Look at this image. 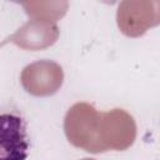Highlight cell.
I'll use <instances>...</instances> for the list:
<instances>
[{
  "label": "cell",
  "instance_id": "6da1fadb",
  "mask_svg": "<svg viewBox=\"0 0 160 160\" xmlns=\"http://www.w3.org/2000/svg\"><path fill=\"white\" fill-rule=\"evenodd\" d=\"M101 112L86 102L71 106L65 116L64 129L68 140L76 148L88 152H104L100 140Z\"/></svg>",
  "mask_w": 160,
  "mask_h": 160
},
{
  "label": "cell",
  "instance_id": "7a4b0ae2",
  "mask_svg": "<svg viewBox=\"0 0 160 160\" xmlns=\"http://www.w3.org/2000/svg\"><path fill=\"white\" fill-rule=\"evenodd\" d=\"M116 20L122 34L138 38L159 24V0H122Z\"/></svg>",
  "mask_w": 160,
  "mask_h": 160
},
{
  "label": "cell",
  "instance_id": "3957f363",
  "mask_svg": "<svg viewBox=\"0 0 160 160\" xmlns=\"http://www.w3.org/2000/svg\"><path fill=\"white\" fill-rule=\"evenodd\" d=\"M20 81L26 92L34 96L54 95L62 85V68L51 60H39L24 68Z\"/></svg>",
  "mask_w": 160,
  "mask_h": 160
},
{
  "label": "cell",
  "instance_id": "277c9868",
  "mask_svg": "<svg viewBox=\"0 0 160 160\" xmlns=\"http://www.w3.org/2000/svg\"><path fill=\"white\" fill-rule=\"evenodd\" d=\"M136 126L134 119L121 109L101 112L100 140L104 151L109 149L125 150L135 140Z\"/></svg>",
  "mask_w": 160,
  "mask_h": 160
},
{
  "label": "cell",
  "instance_id": "5b68a950",
  "mask_svg": "<svg viewBox=\"0 0 160 160\" xmlns=\"http://www.w3.org/2000/svg\"><path fill=\"white\" fill-rule=\"evenodd\" d=\"M60 30L54 21L44 19H31L18 31L10 35L4 42H11L22 50L39 51L50 48L59 39Z\"/></svg>",
  "mask_w": 160,
  "mask_h": 160
},
{
  "label": "cell",
  "instance_id": "8992f818",
  "mask_svg": "<svg viewBox=\"0 0 160 160\" xmlns=\"http://www.w3.org/2000/svg\"><path fill=\"white\" fill-rule=\"evenodd\" d=\"M29 138L25 120L15 114L0 115V159L28 158Z\"/></svg>",
  "mask_w": 160,
  "mask_h": 160
},
{
  "label": "cell",
  "instance_id": "52a82bcc",
  "mask_svg": "<svg viewBox=\"0 0 160 160\" xmlns=\"http://www.w3.org/2000/svg\"><path fill=\"white\" fill-rule=\"evenodd\" d=\"M22 8L31 19H44L55 22L66 14L69 2L68 0H31L24 4Z\"/></svg>",
  "mask_w": 160,
  "mask_h": 160
},
{
  "label": "cell",
  "instance_id": "ba28073f",
  "mask_svg": "<svg viewBox=\"0 0 160 160\" xmlns=\"http://www.w3.org/2000/svg\"><path fill=\"white\" fill-rule=\"evenodd\" d=\"M11 1H14V2H19V4L24 5V4H28V2H30L31 0H11Z\"/></svg>",
  "mask_w": 160,
  "mask_h": 160
}]
</instances>
